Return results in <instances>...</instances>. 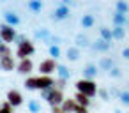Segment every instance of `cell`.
<instances>
[{
	"mask_svg": "<svg viewBox=\"0 0 129 113\" xmlns=\"http://www.w3.org/2000/svg\"><path fill=\"white\" fill-rule=\"evenodd\" d=\"M76 106H78V102L74 99H66L62 102V111L64 113H73V111H76Z\"/></svg>",
	"mask_w": 129,
	"mask_h": 113,
	"instance_id": "ac0fdd59",
	"label": "cell"
},
{
	"mask_svg": "<svg viewBox=\"0 0 129 113\" xmlns=\"http://www.w3.org/2000/svg\"><path fill=\"white\" fill-rule=\"evenodd\" d=\"M74 41H76V44H74V46H78V48H80V46H81V48H85V46H92V44L88 43L87 35H81V34H78Z\"/></svg>",
	"mask_w": 129,
	"mask_h": 113,
	"instance_id": "4316f807",
	"label": "cell"
},
{
	"mask_svg": "<svg viewBox=\"0 0 129 113\" xmlns=\"http://www.w3.org/2000/svg\"><path fill=\"white\" fill-rule=\"evenodd\" d=\"M80 55H81V50H80L78 46H67V50H66V57H67L69 62H76V60L80 58Z\"/></svg>",
	"mask_w": 129,
	"mask_h": 113,
	"instance_id": "7c38bea8",
	"label": "cell"
},
{
	"mask_svg": "<svg viewBox=\"0 0 129 113\" xmlns=\"http://www.w3.org/2000/svg\"><path fill=\"white\" fill-rule=\"evenodd\" d=\"M97 94H99V97H101L103 101H110V97H111L108 88H99V90H97Z\"/></svg>",
	"mask_w": 129,
	"mask_h": 113,
	"instance_id": "f546056e",
	"label": "cell"
},
{
	"mask_svg": "<svg viewBox=\"0 0 129 113\" xmlns=\"http://www.w3.org/2000/svg\"><path fill=\"white\" fill-rule=\"evenodd\" d=\"M34 35H36L37 39H41V41H44V43H48V39L51 37V32H50L48 28H37V30L34 32Z\"/></svg>",
	"mask_w": 129,
	"mask_h": 113,
	"instance_id": "d6986e66",
	"label": "cell"
},
{
	"mask_svg": "<svg viewBox=\"0 0 129 113\" xmlns=\"http://www.w3.org/2000/svg\"><path fill=\"white\" fill-rule=\"evenodd\" d=\"M111 32H113V39H117V41H120V39L125 37V30H124V27H113Z\"/></svg>",
	"mask_w": 129,
	"mask_h": 113,
	"instance_id": "484cf974",
	"label": "cell"
},
{
	"mask_svg": "<svg viewBox=\"0 0 129 113\" xmlns=\"http://www.w3.org/2000/svg\"><path fill=\"white\" fill-rule=\"evenodd\" d=\"M113 113H122V111H120V109H115V111H113Z\"/></svg>",
	"mask_w": 129,
	"mask_h": 113,
	"instance_id": "ab89813d",
	"label": "cell"
},
{
	"mask_svg": "<svg viewBox=\"0 0 129 113\" xmlns=\"http://www.w3.org/2000/svg\"><path fill=\"white\" fill-rule=\"evenodd\" d=\"M115 11L122 13V14H127L129 13V2H125V0H118V2L115 4Z\"/></svg>",
	"mask_w": 129,
	"mask_h": 113,
	"instance_id": "7402d4cb",
	"label": "cell"
},
{
	"mask_svg": "<svg viewBox=\"0 0 129 113\" xmlns=\"http://www.w3.org/2000/svg\"><path fill=\"white\" fill-rule=\"evenodd\" d=\"M16 37H18V34H16V28L14 27L7 25V23H0V39H2L6 44L14 43Z\"/></svg>",
	"mask_w": 129,
	"mask_h": 113,
	"instance_id": "7a4b0ae2",
	"label": "cell"
},
{
	"mask_svg": "<svg viewBox=\"0 0 129 113\" xmlns=\"http://www.w3.org/2000/svg\"><path fill=\"white\" fill-rule=\"evenodd\" d=\"M108 74H110V78H120V76H122V71H120V67H117V65H115Z\"/></svg>",
	"mask_w": 129,
	"mask_h": 113,
	"instance_id": "d6a6232c",
	"label": "cell"
},
{
	"mask_svg": "<svg viewBox=\"0 0 129 113\" xmlns=\"http://www.w3.org/2000/svg\"><path fill=\"white\" fill-rule=\"evenodd\" d=\"M64 101H66V99H64V92L58 90V88H53V92H51L50 97H48V104H50V106H62Z\"/></svg>",
	"mask_w": 129,
	"mask_h": 113,
	"instance_id": "8992f818",
	"label": "cell"
},
{
	"mask_svg": "<svg viewBox=\"0 0 129 113\" xmlns=\"http://www.w3.org/2000/svg\"><path fill=\"white\" fill-rule=\"evenodd\" d=\"M51 113H64L62 106H51Z\"/></svg>",
	"mask_w": 129,
	"mask_h": 113,
	"instance_id": "74e56055",
	"label": "cell"
},
{
	"mask_svg": "<svg viewBox=\"0 0 129 113\" xmlns=\"http://www.w3.org/2000/svg\"><path fill=\"white\" fill-rule=\"evenodd\" d=\"M57 67H58V64H57L55 58H46L39 64V71L43 72V76H50L51 72L57 71Z\"/></svg>",
	"mask_w": 129,
	"mask_h": 113,
	"instance_id": "277c9868",
	"label": "cell"
},
{
	"mask_svg": "<svg viewBox=\"0 0 129 113\" xmlns=\"http://www.w3.org/2000/svg\"><path fill=\"white\" fill-rule=\"evenodd\" d=\"M50 55H51V58H58L60 57V46H50Z\"/></svg>",
	"mask_w": 129,
	"mask_h": 113,
	"instance_id": "1f68e13d",
	"label": "cell"
},
{
	"mask_svg": "<svg viewBox=\"0 0 129 113\" xmlns=\"http://www.w3.org/2000/svg\"><path fill=\"white\" fill-rule=\"evenodd\" d=\"M74 113H88V111H87V108H85V106H80V104H78Z\"/></svg>",
	"mask_w": 129,
	"mask_h": 113,
	"instance_id": "8d00e7d4",
	"label": "cell"
},
{
	"mask_svg": "<svg viewBox=\"0 0 129 113\" xmlns=\"http://www.w3.org/2000/svg\"><path fill=\"white\" fill-rule=\"evenodd\" d=\"M7 102L14 108V106H21L23 104V95L20 90H9L7 92Z\"/></svg>",
	"mask_w": 129,
	"mask_h": 113,
	"instance_id": "ba28073f",
	"label": "cell"
},
{
	"mask_svg": "<svg viewBox=\"0 0 129 113\" xmlns=\"http://www.w3.org/2000/svg\"><path fill=\"white\" fill-rule=\"evenodd\" d=\"M27 7H28L30 11H34V13H39V11L43 9V2H41V0H28V2H27Z\"/></svg>",
	"mask_w": 129,
	"mask_h": 113,
	"instance_id": "cb8c5ba5",
	"label": "cell"
},
{
	"mask_svg": "<svg viewBox=\"0 0 129 113\" xmlns=\"http://www.w3.org/2000/svg\"><path fill=\"white\" fill-rule=\"evenodd\" d=\"M0 108H2V106H0Z\"/></svg>",
	"mask_w": 129,
	"mask_h": 113,
	"instance_id": "b9f144b4",
	"label": "cell"
},
{
	"mask_svg": "<svg viewBox=\"0 0 129 113\" xmlns=\"http://www.w3.org/2000/svg\"><path fill=\"white\" fill-rule=\"evenodd\" d=\"M69 14H71L69 7H67V6H62V4L58 2V6H57L55 11L51 13V18H53V20H66V18H69Z\"/></svg>",
	"mask_w": 129,
	"mask_h": 113,
	"instance_id": "52a82bcc",
	"label": "cell"
},
{
	"mask_svg": "<svg viewBox=\"0 0 129 113\" xmlns=\"http://www.w3.org/2000/svg\"><path fill=\"white\" fill-rule=\"evenodd\" d=\"M66 83H67V80H60V78H58V80H57V81H55V85H57V87H55V88H58V90H64V88H66V87H67V85H66Z\"/></svg>",
	"mask_w": 129,
	"mask_h": 113,
	"instance_id": "e575fe53",
	"label": "cell"
},
{
	"mask_svg": "<svg viewBox=\"0 0 129 113\" xmlns=\"http://www.w3.org/2000/svg\"><path fill=\"white\" fill-rule=\"evenodd\" d=\"M32 67H34V64H32V60H30V58L20 60V64L16 65V69H18V72H20V74H28V72L32 71Z\"/></svg>",
	"mask_w": 129,
	"mask_h": 113,
	"instance_id": "4fadbf2b",
	"label": "cell"
},
{
	"mask_svg": "<svg viewBox=\"0 0 129 113\" xmlns=\"http://www.w3.org/2000/svg\"><path fill=\"white\" fill-rule=\"evenodd\" d=\"M120 102L124 104V106H129V90H122V94H120Z\"/></svg>",
	"mask_w": 129,
	"mask_h": 113,
	"instance_id": "4dcf8cb0",
	"label": "cell"
},
{
	"mask_svg": "<svg viewBox=\"0 0 129 113\" xmlns=\"http://www.w3.org/2000/svg\"><path fill=\"white\" fill-rule=\"evenodd\" d=\"M122 57L129 60V48H124V50H122Z\"/></svg>",
	"mask_w": 129,
	"mask_h": 113,
	"instance_id": "f35d334b",
	"label": "cell"
},
{
	"mask_svg": "<svg viewBox=\"0 0 129 113\" xmlns=\"http://www.w3.org/2000/svg\"><path fill=\"white\" fill-rule=\"evenodd\" d=\"M25 88L28 90H36V76H30L25 80Z\"/></svg>",
	"mask_w": 129,
	"mask_h": 113,
	"instance_id": "f1b7e54d",
	"label": "cell"
},
{
	"mask_svg": "<svg viewBox=\"0 0 129 113\" xmlns=\"http://www.w3.org/2000/svg\"><path fill=\"white\" fill-rule=\"evenodd\" d=\"M4 20H6V23L7 25H11V27H16V25H20V16L16 14V13H13V11H6L4 13Z\"/></svg>",
	"mask_w": 129,
	"mask_h": 113,
	"instance_id": "9a60e30c",
	"label": "cell"
},
{
	"mask_svg": "<svg viewBox=\"0 0 129 113\" xmlns=\"http://www.w3.org/2000/svg\"><path fill=\"white\" fill-rule=\"evenodd\" d=\"M127 27H129V23H127Z\"/></svg>",
	"mask_w": 129,
	"mask_h": 113,
	"instance_id": "60d3db41",
	"label": "cell"
},
{
	"mask_svg": "<svg viewBox=\"0 0 129 113\" xmlns=\"http://www.w3.org/2000/svg\"><path fill=\"white\" fill-rule=\"evenodd\" d=\"M111 21H113V27H125L127 23H129V18H127V14H122V13H113V16H111Z\"/></svg>",
	"mask_w": 129,
	"mask_h": 113,
	"instance_id": "8fae6325",
	"label": "cell"
},
{
	"mask_svg": "<svg viewBox=\"0 0 129 113\" xmlns=\"http://www.w3.org/2000/svg\"><path fill=\"white\" fill-rule=\"evenodd\" d=\"M28 109L32 113H41V102L37 99H30L28 101Z\"/></svg>",
	"mask_w": 129,
	"mask_h": 113,
	"instance_id": "83f0119b",
	"label": "cell"
},
{
	"mask_svg": "<svg viewBox=\"0 0 129 113\" xmlns=\"http://www.w3.org/2000/svg\"><path fill=\"white\" fill-rule=\"evenodd\" d=\"M97 67H99V69H103V71H108V72H110V71L115 67V64H113V60H111L110 57H103V58H99Z\"/></svg>",
	"mask_w": 129,
	"mask_h": 113,
	"instance_id": "2e32d148",
	"label": "cell"
},
{
	"mask_svg": "<svg viewBox=\"0 0 129 113\" xmlns=\"http://www.w3.org/2000/svg\"><path fill=\"white\" fill-rule=\"evenodd\" d=\"M110 48H111V43H108V41H104V39H101V37H97V39L92 43V50H94V51L106 53Z\"/></svg>",
	"mask_w": 129,
	"mask_h": 113,
	"instance_id": "9c48e42d",
	"label": "cell"
},
{
	"mask_svg": "<svg viewBox=\"0 0 129 113\" xmlns=\"http://www.w3.org/2000/svg\"><path fill=\"white\" fill-rule=\"evenodd\" d=\"M76 92H81V94H85V95H88V97H92V95H95L97 94V85H95V81H92V80H78L76 83Z\"/></svg>",
	"mask_w": 129,
	"mask_h": 113,
	"instance_id": "6da1fadb",
	"label": "cell"
},
{
	"mask_svg": "<svg viewBox=\"0 0 129 113\" xmlns=\"http://www.w3.org/2000/svg\"><path fill=\"white\" fill-rule=\"evenodd\" d=\"M97 72H99L97 64H87V65L83 67V76H85V80H92V81H94V78L97 76Z\"/></svg>",
	"mask_w": 129,
	"mask_h": 113,
	"instance_id": "30bf717a",
	"label": "cell"
},
{
	"mask_svg": "<svg viewBox=\"0 0 129 113\" xmlns=\"http://www.w3.org/2000/svg\"><path fill=\"white\" fill-rule=\"evenodd\" d=\"M80 23H81V27H83V28H90V27H94V25H95V16H94V14H90V13H87V14H83V16H81Z\"/></svg>",
	"mask_w": 129,
	"mask_h": 113,
	"instance_id": "e0dca14e",
	"label": "cell"
},
{
	"mask_svg": "<svg viewBox=\"0 0 129 113\" xmlns=\"http://www.w3.org/2000/svg\"><path fill=\"white\" fill-rule=\"evenodd\" d=\"M0 113H14V111H13V106L6 101V102L2 104V108H0Z\"/></svg>",
	"mask_w": 129,
	"mask_h": 113,
	"instance_id": "836d02e7",
	"label": "cell"
},
{
	"mask_svg": "<svg viewBox=\"0 0 129 113\" xmlns=\"http://www.w3.org/2000/svg\"><path fill=\"white\" fill-rule=\"evenodd\" d=\"M74 101H76L80 106H85V108L90 104V97L85 95V94H81V92H76V94H74Z\"/></svg>",
	"mask_w": 129,
	"mask_h": 113,
	"instance_id": "ffe728a7",
	"label": "cell"
},
{
	"mask_svg": "<svg viewBox=\"0 0 129 113\" xmlns=\"http://www.w3.org/2000/svg\"><path fill=\"white\" fill-rule=\"evenodd\" d=\"M9 55H13L11 46H9V44H6L2 39H0V58H2V57H9Z\"/></svg>",
	"mask_w": 129,
	"mask_h": 113,
	"instance_id": "d4e9b609",
	"label": "cell"
},
{
	"mask_svg": "<svg viewBox=\"0 0 129 113\" xmlns=\"http://www.w3.org/2000/svg\"><path fill=\"white\" fill-rule=\"evenodd\" d=\"M53 88H55V87H50V88H46V90H43V92H41V99H46V101H48V97H50V94L53 92Z\"/></svg>",
	"mask_w": 129,
	"mask_h": 113,
	"instance_id": "d590c367",
	"label": "cell"
},
{
	"mask_svg": "<svg viewBox=\"0 0 129 113\" xmlns=\"http://www.w3.org/2000/svg\"><path fill=\"white\" fill-rule=\"evenodd\" d=\"M36 51V48H34V44H32V41H23L21 44H18V50H16V55L20 57V60H25V58H28L32 53Z\"/></svg>",
	"mask_w": 129,
	"mask_h": 113,
	"instance_id": "3957f363",
	"label": "cell"
},
{
	"mask_svg": "<svg viewBox=\"0 0 129 113\" xmlns=\"http://www.w3.org/2000/svg\"><path fill=\"white\" fill-rule=\"evenodd\" d=\"M50 87H55V80L51 76H36V90H46Z\"/></svg>",
	"mask_w": 129,
	"mask_h": 113,
	"instance_id": "5b68a950",
	"label": "cell"
},
{
	"mask_svg": "<svg viewBox=\"0 0 129 113\" xmlns=\"http://www.w3.org/2000/svg\"><path fill=\"white\" fill-rule=\"evenodd\" d=\"M57 74H58V78H60V80H67V78L71 76V72H69L67 65H64V64H58V67H57Z\"/></svg>",
	"mask_w": 129,
	"mask_h": 113,
	"instance_id": "603a6c76",
	"label": "cell"
},
{
	"mask_svg": "<svg viewBox=\"0 0 129 113\" xmlns=\"http://www.w3.org/2000/svg\"><path fill=\"white\" fill-rule=\"evenodd\" d=\"M0 67H2L4 71H13L16 67V62H14V57L9 55V57H2L0 58Z\"/></svg>",
	"mask_w": 129,
	"mask_h": 113,
	"instance_id": "5bb4252c",
	"label": "cell"
},
{
	"mask_svg": "<svg viewBox=\"0 0 129 113\" xmlns=\"http://www.w3.org/2000/svg\"><path fill=\"white\" fill-rule=\"evenodd\" d=\"M99 34H101V39H104V41H108V43L113 41V32H111V28L101 27V28H99Z\"/></svg>",
	"mask_w": 129,
	"mask_h": 113,
	"instance_id": "44dd1931",
	"label": "cell"
}]
</instances>
